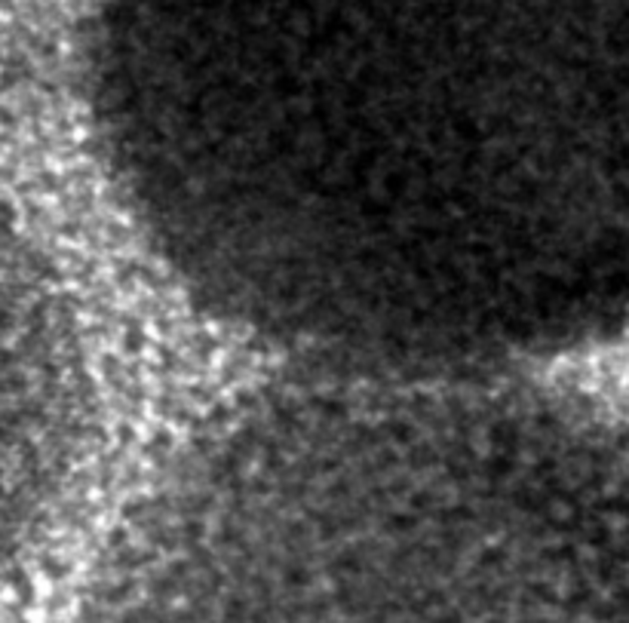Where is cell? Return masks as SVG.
<instances>
[{
  "label": "cell",
  "instance_id": "obj_3",
  "mask_svg": "<svg viewBox=\"0 0 629 623\" xmlns=\"http://www.w3.org/2000/svg\"><path fill=\"white\" fill-rule=\"evenodd\" d=\"M86 418L89 378L68 298L0 200V574L53 522Z\"/></svg>",
  "mask_w": 629,
  "mask_h": 623
},
{
  "label": "cell",
  "instance_id": "obj_2",
  "mask_svg": "<svg viewBox=\"0 0 629 623\" xmlns=\"http://www.w3.org/2000/svg\"><path fill=\"white\" fill-rule=\"evenodd\" d=\"M193 436L77 623H629V427L470 378L338 375Z\"/></svg>",
  "mask_w": 629,
  "mask_h": 623
},
{
  "label": "cell",
  "instance_id": "obj_1",
  "mask_svg": "<svg viewBox=\"0 0 629 623\" xmlns=\"http://www.w3.org/2000/svg\"><path fill=\"white\" fill-rule=\"evenodd\" d=\"M95 145L221 320L470 378L629 332V0H77Z\"/></svg>",
  "mask_w": 629,
  "mask_h": 623
}]
</instances>
